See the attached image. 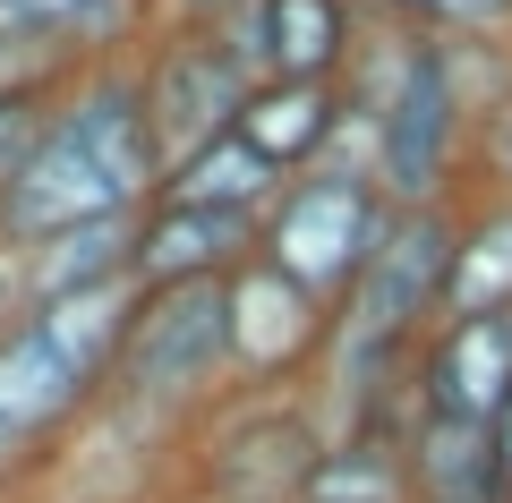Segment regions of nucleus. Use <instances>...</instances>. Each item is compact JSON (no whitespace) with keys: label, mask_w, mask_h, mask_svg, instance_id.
Returning <instances> with one entry per match:
<instances>
[{"label":"nucleus","mask_w":512,"mask_h":503,"mask_svg":"<svg viewBox=\"0 0 512 503\" xmlns=\"http://www.w3.org/2000/svg\"><path fill=\"white\" fill-rule=\"evenodd\" d=\"M163 188V154H154L146 103L128 77H94L86 94L52 111L26 145V162L0 188V239L9 248H43V239L77 231L103 214H137V197Z\"/></svg>","instance_id":"obj_1"},{"label":"nucleus","mask_w":512,"mask_h":503,"mask_svg":"<svg viewBox=\"0 0 512 503\" xmlns=\"http://www.w3.org/2000/svg\"><path fill=\"white\" fill-rule=\"evenodd\" d=\"M128 307L137 299L120 282H103V290H69V299H35L0 333V461L43 444L94 393V376L120 367Z\"/></svg>","instance_id":"obj_2"},{"label":"nucleus","mask_w":512,"mask_h":503,"mask_svg":"<svg viewBox=\"0 0 512 503\" xmlns=\"http://www.w3.org/2000/svg\"><path fill=\"white\" fill-rule=\"evenodd\" d=\"M384 214H393V205L376 197L367 171H325V162H316L308 180H291L274 197V222L256 231V248H265V265L291 290H308V299L325 307V299H342V290L359 282Z\"/></svg>","instance_id":"obj_3"},{"label":"nucleus","mask_w":512,"mask_h":503,"mask_svg":"<svg viewBox=\"0 0 512 503\" xmlns=\"http://www.w3.org/2000/svg\"><path fill=\"white\" fill-rule=\"evenodd\" d=\"M444 265H453V222L436 205H410V214H384L376 248H367L359 282L342 290V342L350 350H393L402 333H419L436 316Z\"/></svg>","instance_id":"obj_4"},{"label":"nucleus","mask_w":512,"mask_h":503,"mask_svg":"<svg viewBox=\"0 0 512 503\" xmlns=\"http://www.w3.org/2000/svg\"><path fill=\"white\" fill-rule=\"evenodd\" d=\"M222 359H231V307H222V282H171V290H146V299L128 307L120 384L137 401L197 393Z\"/></svg>","instance_id":"obj_5"},{"label":"nucleus","mask_w":512,"mask_h":503,"mask_svg":"<svg viewBox=\"0 0 512 503\" xmlns=\"http://www.w3.org/2000/svg\"><path fill=\"white\" fill-rule=\"evenodd\" d=\"M453 128H461V94H453V60L436 52V43H419V52L402 60V86L384 94L376 111V197L393 205V214H410V205H436L444 188V162H453Z\"/></svg>","instance_id":"obj_6"},{"label":"nucleus","mask_w":512,"mask_h":503,"mask_svg":"<svg viewBox=\"0 0 512 503\" xmlns=\"http://www.w3.org/2000/svg\"><path fill=\"white\" fill-rule=\"evenodd\" d=\"M137 103H146L154 154H163V171H171L180 154H197V145H214V137L239 128L248 77H239V60L222 52L214 35H188V43H171V52L154 60V77L137 86Z\"/></svg>","instance_id":"obj_7"},{"label":"nucleus","mask_w":512,"mask_h":503,"mask_svg":"<svg viewBox=\"0 0 512 503\" xmlns=\"http://www.w3.org/2000/svg\"><path fill=\"white\" fill-rule=\"evenodd\" d=\"M512 401V316H461L427 350V418L495 427Z\"/></svg>","instance_id":"obj_8"},{"label":"nucleus","mask_w":512,"mask_h":503,"mask_svg":"<svg viewBox=\"0 0 512 503\" xmlns=\"http://www.w3.org/2000/svg\"><path fill=\"white\" fill-rule=\"evenodd\" d=\"M222 307H231V359L248 367V376H282V367H299L316 350V333H325V307L308 299V290H291L265 256H248V265L222 282Z\"/></svg>","instance_id":"obj_9"},{"label":"nucleus","mask_w":512,"mask_h":503,"mask_svg":"<svg viewBox=\"0 0 512 503\" xmlns=\"http://www.w3.org/2000/svg\"><path fill=\"white\" fill-rule=\"evenodd\" d=\"M248 256H256V222H248V214L154 205V214L137 222V256H128V273H137L146 290H171V282H231Z\"/></svg>","instance_id":"obj_10"},{"label":"nucleus","mask_w":512,"mask_h":503,"mask_svg":"<svg viewBox=\"0 0 512 503\" xmlns=\"http://www.w3.org/2000/svg\"><path fill=\"white\" fill-rule=\"evenodd\" d=\"M333 120H342L333 86L265 77V86H248V103H239V128H231V137L248 145L256 162H274V171H299V162H316V154H325Z\"/></svg>","instance_id":"obj_11"},{"label":"nucleus","mask_w":512,"mask_h":503,"mask_svg":"<svg viewBox=\"0 0 512 503\" xmlns=\"http://www.w3.org/2000/svg\"><path fill=\"white\" fill-rule=\"evenodd\" d=\"M410 469V503H512V478L495 461L487 427H453V418H427L419 444L402 452Z\"/></svg>","instance_id":"obj_12"},{"label":"nucleus","mask_w":512,"mask_h":503,"mask_svg":"<svg viewBox=\"0 0 512 503\" xmlns=\"http://www.w3.org/2000/svg\"><path fill=\"white\" fill-rule=\"evenodd\" d=\"M282 197V171L274 162H256L239 137H214L197 145V154H180L163 171V205H197V214H265V205Z\"/></svg>","instance_id":"obj_13"},{"label":"nucleus","mask_w":512,"mask_h":503,"mask_svg":"<svg viewBox=\"0 0 512 503\" xmlns=\"http://www.w3.org/2000/svg\"><path fill=\"white\" fill-rule=\"evenodd\" d=\"M256 43H265V77L325 86L350 52V9L342 0H256Z\"/></svg>","instance_id":"obj_14"},{"label":"nucleus","mask_w":512,"mask_h":503,"mask_svg":"<svg viewBox=\"0 0 512 503\" xmlns=\"http://www.w3.org/2000/svg\"><path fill=\"white\" fill-rule=\"evenodd\" d=\"M128 256H137V214H103V222H77V231L43 239V248H26V290L35 299H69V290H103L128 273ZM26 299V307H35Z\"/></svg>","instance_id":"obj_15"},{"label":"nucleus","mask_w":512,"mask_h":503,"mask_svg":"<svg viewBox=\"0 0 512 503\" xmlns=\"http://www.w3.org/2000/svg\"><path fill=\"white\" fill-rule=\"evenodd\" d=\"M436 316H512V214H487L470 231H453V265H444Z\"/></svg>","instance_id":"obj_16"},{"label":"nucleus","mask_w":512,"mask_h":503,"mask_svg":"<svg viewBox=\"0 0 512 503\" xmlns=\"http://www.w3.org/2000/svg\"><path fill=\"white\" fill-rule=\"evenodd\" d=\"M299 503H410L402 444H376V435H359V444L316 452L308 478H299Z\"/></svg>","instance_id":"obj_17"},{"label":"nucleus","mask_w":512,"mask_h":503,"mask_svg":"<svg viewBox=\"0 0 512 503\" xmlns=\"http://www.w3.org/2000/svg\"><path fill=\"white\" fill-rule=\"evenodd\" d=\"M393 9H410L427 26H504L512 18V0H393Z\"/></svg>","instance_id":"obj_18"},{"label":"nucleus","mask_w":512,"mask_h":503,"mask_svg":"<svg viewBox=\"0 0 512 503\" xmlns=\"http://www.w3.org/2000/svg\"><path fill=\"white\" fill-rule=\"evenodd\" d=\"M35 103H26V94H0V188H9V171H18L26 162V145H35Z\"/></svg>","instance_id":"obj_19"},{"label":"nucleus","mask_w":512,"mask_h":503,"mask_svg":"<svg viewBox=\"0 0 512 503\" xmlns=\"http://www.w3.org/2000/svg\"><path fill=\"white\" fill-rule=\"evenodd\" d=\"M0 9L26 26H94L103 18V0H0Z\"/></svg>","instance_id":"obj_20"},{"label":"nucleus","mask_w":512,"mask_h":503,"mask_svg":"<svg viewBox=\"0 0 512 503\" xmlns=\"http://www.w3.org/2000/svg\"><path fill=\"white\" fill-rule=\"evenodd\" d=\"M487 435H495V461H504V478H512V401H504V418H495Z\"/></svg>","instance_id":"obj_21"}]
</instances>
